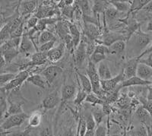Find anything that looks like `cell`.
Returning <instances> with one entry per match:
<instances>
[{
  "instance_id": "cell-1",
  "label": "cell",
  "mask_w": 152,
  "mask_h": 136,
  "mask_svg": "<svg viewBox=\"0 0 152 136\" xmlns=\"http://www.w3.org/2000/svg\"><path fill=\"white\" fill-rule=\"evenodd\" d=\"M151 43L152 33H145L139 28L126 42V49L129 58H138Z\"/></svg>"
},
{
  "instance_id": "cell-2",
  "label": "cell",
  "mask_w": 152,
  "mask_h": 136,
  "mask_svg": "<svg viewBox=\"0 0 152 136\" xmlns=\"http://www.w3.org/2000/svg\"><path fill=\"white\" fill-rule=\"evenodd\" d=\"M87 76L89 78L92 85V92L98 96L102 100L106 97V92L104 91L100 85V79L97 72V66L94 65L90 59H88L86 68Z\"/></svg>"
},
{
  "instance_id": "cell-3",
  "label": "cell",
  "mask_w": 152,
  "mask_h": 136,
  "mask_svg": "<svg viewBox=\"0 0 152 136\" xmlns=\"http://www.w3.org/2000/svg\"><path fill=\"white\" fill-rule=\"evenodd\" d=\"M29 118L26 113H21L15 115L9 116L5 118L0 124V129L5 131H9L11 129L19 127Z\"/></svg>"
},
{
  "instance_id": "cell-4",
  "label": "cell",
  "mask_w": 152,
  "mask_h": 136,
  "mask_svg": "<svg viewBox=\"0 0 152 136\" xmlns=\"http://www.w3.org/2000/svg\"><path fill=\"white\" fill-rule=\"evenodd\" d=\"M30 75H30L29 71L27 69L19 71V72L15 75V77L13 79L11 80L9 83L2 87V89L8 94L13 90L20 88L21 85L24 84V82L27 81V79L29 78Z\"/></svg>"
},
{
  "instance_id": "cell-5",
  "label": "cell",
  "mask_w": 152,
  "mask_h": 136,
  "mask_svg": "<svg viewBox=\"0 0 152 136\" xmlns=\"http://www.w3.org/2000/svg\"><path fill=\"white\" fill-rule=\"evenodd\" d=\"M121 40L127 42V38L124 34L109 31L108 28H107L104 31V33L103 34L101 40L96 42V43H97V44H104L106 47H109L116 42L121 41Z\"/></svg>"
},
{
  "instance_id": "cell-6",
  "label": "cell",
  "mask_w": 152,
  "mask_h": 136,
  "mask_svg": "<svg viewBox=\"0 0 152 136\" xmlns=\"http://www.w3.org/2000/svg\"><path fill=\"white\" fill-rule=\"evenodd\" d=\"M123 81H125V78L123 71L122 70L119 75L114 76L110 79L107 81H100V85L103 91L108 94L114 91Z\"/></svg>"
},
{
  "instance_id": "cell-7",
  "label": "cell",
  "mask_w": 152,
  "mask_h": 136,
  "mask_svg": "<svg viewBox=\"0 0 152 136\" xmlns=\"http://www.w3.org/2000/svg\"><path fill=\"white\" fill-rule=\"evenodd\" d=\"M61 103V94L56 90L49 94L43 100L41 107L45 111L53 110Z\"/></svg>"
},
{
  "instance_id": "cell-8",
  "label": "cell",
  "mask_w": 152,
  "mask_h": 136,
  "mask_svg": "<svg viewBox=\"0 0 152 136\" xmlns=\"http://www.w3.org/2000/svg\"><path fill=\"white\" fill-rule=\"evenodd\" d=\"M19 51L20 53L29 55V54H34V53L37 52V48L36 47L34 42L31 40L28 34V32L24 29V34L21 37V43L19 46Z\"/></svg>"
},
{
  "instance_id": "cell-9",
  "label": "cell",
  "mask_w": 152,
  "mask_h": 136,
  "mask_svg": "<svg viewBox=\"0 0 152 136\" xmlns=\"http://www.w3.org/2000/svg\"><path fill=\"white\" fill-rule=\"evenodd\" d=\"M62 73V69L56 65H51L42 72V76L47 81V84L51 85Z\"/></svg>"
},
{
  "instance_id": "cell-10",
  "label": "cell",
  "mask_w": 152,
  "mask_h": 136,
  "mask_svg": "<svg viewBox=\"0 0 152 136\" xmlns=\"http://www.w3.org/2000/svg\"><path fill=\"white\" fill-rule=\"evenodd\" d=\"M122 14H123V13L118 12L113 5H111L109 3V5H107V9H106L104 14V24L110 26L112 24H113V23L119 21V20H121Z\"/></svg>"
},
{
  "instance_id": "cell-11",
  "label": "cell",
  "mask_w": 152,
  "mask_h": 136,
  "mask_svg": "<svg viewBox=\"0 0 152 136\" xmlns=\"http://www.w3.org/2000/svg\"><path fill=\"white\" fill-rule=\"evenodd\" d=\"M73 53H74V61L75 66L77 67H81L86 60L87 57H88L87 55L86 44L82 39L79 45L75 48Z\"/></svg>"
},
{
  "instance_id": "cell-12",
  "label": "cell",
  "mask_w": 152,
  "mask_h": 136,
  "mask_svg": "<svg viewBox=\"0 0 152 136\" xmlns=\"http://www.w3.org/2000/svg\"><path fill=\"white\" fill-rule=\"evenodd\" d=\"M77 88L73 85H64L61 89V106H63L69 100L75 99L77 94Z\"/></svg>"
},
{
  "instance_id": "cell-13",
  "label": "cell",
  "mask_w": 152,
  "mask_h": 136,
  "mask_svg": "<svg viewBox=\"0 0 152 136\" xmlns=\"http://www.w3.org/2000/svg\"><path fill=\"white\" fill-rule=\"evenodd\" d=\"M84 34L88 39L97 42L100 37V28L94 24L84 23Z\"/></svg>"
},
{
  "instance_id": "cell-14",
  "label": "cell",
  "mask_w": 152,
  "mask_h": 136,
  "mask_svg": "<svg viewBox=\"0 0 152 136\" xmlns=\"http://www.w3.org/2000/svg\"><path fill=\"white\" fill-rule=\"evenodd\" d=\"M66 46L63 43H61L57 47H54L47 53V59L51 62H59L62 59L66 53Z\"/></svg>"
},
{
  "instance_id": "cell-15",
  "label": "cell",
  "mask_w": 152,
  "mask_h": 136,
  "mask_svg": "<svg viewBox=\"0 0 152 136\" xmlns=\"http://www.w3.org/2000/svg\"><path fill=\"white\" fill-rule=\"evenodd\" d=\"M138 64H139V59L138 58H132V59H129L128 62H126L124 69H123L125 80L136 76Z\"/></svg>"
},
{
  "instance_id": "cell-16",
  "label": "cell",
  "mask_w": 152,
  "mask_h": 136,
  "mask_svg": "<svg viewBox=\"0 0 152 136\" xmlns=\"http://www.w3.org/2000/svg\"><path fill=\"white\" fill-rule=\"evenodd\" d=\"M37 6V1L32 0H27V1H21L19 2L18 11L20 13V16L25 17L29 15L32 12H34Z\"/></svg>"
},
{
  "instance_id": "cell-17",
  "label": "cell",
  "mask_w": 152,
  "mask_h": 136,
  "mask_svg": "<svg viewBox=\"0 0 152 136\" xmlns=\"http://www.w3.org/2000/svg\"><path fill=\"white\" fill-rule=\"evenodd\" d=\"M151 81H145L140 78H138V76H135V77L123 81L118 86V88L121 89L123 88H129V87L133 86H148V85H151Z\"/></svg>"
},
{
  "instance_id": "cell-18",
  "label": "cell",
  "mask_w": 152,
  "mask_h": 136,
  "mask_svg": "<svg viewBox=\"0 0 152 136\" xmlns=\"http://www.w3.org/2000/svg\"><path fill=\"white\" fill-rule=\"evenodd\" d=\"M27 82L37 87V88H39L41 90H46L47 86H49L45 78L42 75L38 74L31 75L29 78L27 79Z\"/></svg>"
},
{
  "instance_id": "cell-19",
  "label": "cell",
  "mask_w": 152,
  "mask_h": 136,
  "mask_svg": "<svg viewBox=\"0 0 152 136\" xmlns=\"http://www.w3.org/2000/svg\"><path fill=\"white\" fill-rule=\"evenodd\" d=\"M97 69L100 81H107V80H109L113 78L110 69L105 61L99 63Z\"/></svg>"
},
{
  "instance_id": "cell-20",
  "label": "cell",
  "mask_w": 152,
  "mask_h": 136,
  "mask_svg": "<svg viewBox=\"0 0 152 136\" xmlns=\"http://www.w3.org/2000/svg\"><path fill=\"white\" fill-rule=\"evenodd\" d=\"M136 76L145 81H152V69L145 64L139 63L137 68Z\"/></svg>"
},
{
  "instance_id": "cell-21",
  "label": "cell",
  "mask_w": 152,
  "mask_h": 136,
  "mask_svg": "<svg viewBox=\"0 0 152 136\" xmlns=\"http://www.w3.org/2000/svg\"><path fill=\"white\" fill-rule=\"evenodd\" d=\"M69 21H59L56 24L55 31L56 34L58 35L61 40H63L69 34Z\"/></svg>"
},
{
  "instance_id": "cell-22",
  "label": "cell",
  "mask_w": 152,
  "mask_h": 136,
  "mask_svg": "<svg viewBox=\"0 0 152 136\" xmlns=\"http://www.w3.org/2000/svg\"><path fill=\"white\" fill-rule=\"evenodd\" d=\"M69 34L71 36L72 39L73 43H74L75 50L77 47H78L79 43H81V39H82V35H81V31L78 29V28L76 26L75 24L73 23L69 22Z\"/></svg>"
},
{
  "instance_id": "cell-23",
  "label": "cell",
  "mask_w": 152,
  "mask_h": 136,
  "mask_svg": "<svg viewBox=\"0 0 152 136\" xmlns=\"http://www.w3.org/2000/svg\"><path fill=\"white\" fill-rule=\"evenodd\" d=\"M76 74L78 76V83H79V86L86 92L87 94L92 93V85L91 83L89 78L87 76V75H84L81 72L77 71Z\"/></svg>"
},
{
  "instance_id": "cell-24",
  "label": "cell",
  "mask_w": 152,
  "mask_h": 136,
  "mask_svg": "<svg viewBox=\"0 0 152 136\" xmlns=\"http://www.w3.org/2000/svg\"><path fill=\"white\" fill-rule=\"evenodd\" d=\"M111 5H113L116 10L121 13H127L130 10L131 3L130 1H116V0H111L108 1Z\"/></svg>"
},
{
  "instance_id": "cell-25",
  "label": "cell",
  "mask_w": 152,
  "mask_h": 136,
  "mask_svg": "<svg viewBox=\"0 0 152 136\" xmlns=\"http://www.w3.org/2000/svg\"><path fill=\"white\" fill-rule=\"evenodd\" d=\"M76 2H77V5H78L80 10H81L82 18L94 16L93 12H92V6H91L89 1H88V0H81V1H78Z\"/></svg>"
},
{
  "instance_id": "cell-26",
  "label": "cell",
  "mask_w": 152,
  "mask_h": 136,
  "mask_svg": "<svg viewBox=\"0 0 152 136\" xmlns=\"http://www.w3.org/2000/svg\"><path fill=\"white\" fill-rule=\"evenodd\" d=\"M31 62H29L30 66H40L45 63L47 59V53H43L40 52H36L31 55Z\"/></svg>"
},
{
  "instance_id": "cell-27",
  "label": "cell",
  "mask_w": 152,
  "mask_h": 136,
  "mask_svg": "<svg viewBox=\"0 0 152 136\" xmlns=\"http://www.w3.org/2000/svg\"><path fill=\"white\" fill-rule=\"evenodd\" d=\"M94 4L92 5V12L96 18L100 14H104L107 5H109L108 1H94Z\"/></svg>"
},
{
  "instance_id": "cell-28",
  "label": "cell",
  "mask_w": 152,
  "mask_h": 136,
  "mask_svg": "<svg viewBox=\"0 0 152 136\" xmlns=\"http://www.w3.org/2000/svg\"><path fill=\"white\" fill-rule=\"evenodd\" d=\"M150 1L151 0H133V1H130L131 7H130V10L128 14H136L139 11L142 10L145 5H147Z\"/></svg>"
},
{
  "instance_id": "cell-29",
  "label": "cell",
  "mask_w": 152,
  "mask_h": 136,
  "mask_svg": "<svg viewBox=\"0 0 152 136\" xmlns=\"http://www.w3.org/2000/svg\"><path fill=\"white\" fill-rule=\"evenodd\" d=\"M126 49V42L121 40V41L116 42L109 47V54L111 55L119 56L123 54V52Z\"/></svg>"
},
{
  "instance_id": "cell-30",
  "label": "cell",
  "mask_w": 152,
  "mask_h": 136,
  "mask_svg": "<svg viewBox=\"0 0 152 136\" xmlns=\"http://www.w3.org/2000/svg\"><path fill=\"white\" fill-rule=\"evenodd\" d=\"M7 94L3 93L0 94V124L4 120L8 110Z\"/></svg>"
},
{
  "instance_id": "cell-31",
  "label": "cell",
  "mask_w": 152,
  "mask_h": 136,
  "mask_svg": "<svg viewBox=\"0 0 152 136\" xmlns=\"http://www.w3.org/2000/svg\"><path fill=\"white\" fill-rule=\"evenodd\" d=\"M128 134L129 136H150L147 128L141 123L135 127L132 128L129 131Z\"/></svg>"
},
{
  "instance_id": "cell-32",
  "label": "cell",
  "mask_w": 152,
  "mask_h": 136,
  "mask_svg": "<svg viewBox=\"0 0 152 136\" xmlns=\"http://www.w3.org/2000/svg\"><path fill=\"white\" fill-rule=\"evenodd\" d=\"M42 122V113L39 111H36L31 113L28 118V126L31 128H36L40 126Z\"/></svg>"
},
{
  "instance_id": "cell-33",
  "label": "cell",
  "mask_w": 152,
  "mask_h": 136,
  "mask_svg": "<svg viewBox=\"0 0 152 136\" xmlns=\"http://www.w3.org/2000/svg\"><path fill=\"white\" fill-rule=\"evenodd\" d=\"M9 106L8 107V110L6 113V115H5V117H8L9 116L15 115V114H19L21 113H24L23 110L22 106L23 104L21 103H9Z\"/></svg>"
},
{
  "instance_id": "cell-34",
  "label": "cell",
  "mask_w": 152,
  "mask_h": 136,
  "mask_svg": "<svg viewBox=\"0 0 152 136\" xmlns=\"http://www.w3.org/2000/svg\"><path fill=\"white\" fill-rule=\"evenodd\" d=\"M91 113L95 122H96L97 126L101 124L104 118V116H105L104 111H103L102 107H99V105L94 106V107L92 110Z\"/></svg>"
},
{
  "instance_id": "cell-35",
  "label": "cell",
  "mask_w": 152,
  "mask_h": 136,
  "mask_svg": "<svg viewBox=\"0 0 152 136\" xmlns=\"http://www.w3.org/2000/svg\"><path fill=\"white\" fill-rule=\"evenodd\" d=\"M54 39H56L55 35L52 32H50V31L45 30V31H42L40 33V35L38 37V43L40 45H42L43 43L51 41Z\"/></svg>"
},
{
  "instance_id": "cell-36",
  "label": "cell",
  "mask_w": 152,
  "mask_h": 136,
  "mask_svg": "<svg viewBox=\"0 0 152 136\" xmlns=\"http://www.w3.org/2000/svg\"><path fill=\"white\" fill-rule=\"evenodd\" d=\"M19 54H20V51H19V49L18 48L12 49V50H9V51L3 54V57L6 64H10Z\"/></svg>"
},
{
  "instance_id": "cell-37",
  "label": "cell",
  "mask_w": 152,
  "mask_h": 136,
  "mask_svg": "<svg viewBox=\"0 0 152 136\" xmlns=\"http://www.w3.org/2000/svg\"><path fill=\"white\" fill-rule=\"evenodd\" d=\"M85 101L87 102V103H91V104H92L94 107L97 105H103L104 103V100H101L98 96H97V95L95 94H94L93 92L91 94H88L87 95V97L86 99H85Z\"/></svg>"
},
{
  "instance_id": "cell-38",
  "label": "cell",
  "mask_w": 152,
  "mask_h": 136,
  "mask_svg": "<svg viewBox=\"0 0 152 136\" xmlns=\"http://www.w3.org/2000/svg\"><path fill=\"white\" fill-rule=\"evenodd\" d=\"M87 125L85 122V116H81L78 119V125L77 128V135L76 136H85L87 132Z\"/></svg>"
},
{
  "instance_id": "cell-39",
  "label": "cell",
  "mask_w": 152,
  "mask_h": 136,
  "mask_svg": "<svg viewBox=\"0 0 152 136\" xmlns=\"http://www.w3.org/2000/svg\"><path fill=\"white\" fill-rule=\"evenodd\" d=\"M87 95L88 94L84 91L81 87L79 86V88L78 90V92H77V94H76L75 97L74 99V104L76 106L81 105V103H83L87 97Z\"/></svg>"
},
{
  "instance_id": "cell-40",
  "label": "cell",
  "mask_w": 152,
  "mask_h": 136,
  "mask_svg": "<svg viewBox=\"0 0 152 136\" xmlns=\"http://www.w3.org/2000/svg\"><path fill=\"white\" fill-rule=\"evenodd\" d=\"M106 58H107V55L103 53H98V52L94 51V53L88 59H90L92 62H93L94 65H98L99 63L100 62H104L105 61Z\"/></svg>"
},
{
  "instance_id": "cell-41",
  "label": "cell",
  "mask_w": 152,
  "mask_h": 136,
  "mask_svg": "<svg viewBox=\"0 0 152 136\" xmlns=\"http://www.w3.org/2000/svg\"><path fill=\"white\" fill-rule=\"evenodd\" d=\"M56 42V39H54L51 41L40 45V47H38L37 51L40 52V53H47L50 50H51L55 47Z\"/></svg>"
},
{
  "instance_id": "cell-42",
  "label": "cell",
  "mask_w": 152,
  "mask_h": 136,
  "mask_svg": "<svg viewBox=\"0 0 152 136\" xmlns=\"http://www.w3.org/2000/svg\"><path fill=\"white\" fill-rule=\"evenodd\" d=\"M75 12V6H74L73 5L66 6L65 8L62 9V15L68 19H72L74 17Z\"/></svg>"
},
{
  "instance_id": "cell-43",
  "label": "cell",
  "mask_w": 152,
  "mask_h": 136,
  "mask_svg": "<svg viewBox=\"0 0 152 136\" xmlns=\"http://www.w3.org/2000/svg\"><path fill=\"white\" fill-rule=\"evenodd\" d=\"M39 20H40V19L38 18L37 17H36L35 15L31 16L30 18H28L27 19L26 26L24 27V29L26 30V31H29V30L36 28Z\"/></svg>"
},
{
  "instance_id": "cell-44",
  "label": "cell",
  "mask_w": 152,
  "mask_h": 136,
  "mask_svg": "<svg viewBox=\"0 0 152 136\" xmlns=\"http://www.w3.org/2000/svg\"><path fill=\"white\" fill-rule=\"evenodd\" d=\"M85 122L87 125V129L88 130H95L97 128V124L94 119L91 113H89L86 116H85Z\"/></svg>"
},
{
  "instance_id": "cell-45",
  "label": "cell",
  "mask_w": 152,
  "mask_h": 136,
  "mask_svg": "<svg viewBox=\"0 0 152 136\" xmlns=\"http://www.w3.org/2000/svg\"><path fill=\"white\" fill-rule=\"evenodd\" d=\"M15 77L14 73H2L0 74V87L4 86Z\"/></svg>"
},
{
  "instance_id": "cell-46",
  "label": "cell",
  "mask_w": 152,
  "mask_h": 136,
  "mask_svg": "<svg viewBox=\"0 0 152 136\" xmlns=\"http://www.w3.org/2000/svg\"><path fill=\"white\" fill-rule=\"evenodd\" d=\"M139 101L142 103V106L149 113L152 119V101L148 100L145 97H141L139 98Z\"/></svg>"
},
{
  "instance_id": "cell-47",
  "label": "cell",
  "mask_w": 152,
  "mask_h": 136,
  "mask_svg": "<svg viewBox=\"0 0 152 136\" xmlns=\"http://www.w3.org/2000/svg\"><path fill=\"white\" fill-rule=\"evenodd\" d=\"M31 129L30 126L25 128L23 131H16V132H11L8 136H29L31 134Z\"/></svg>"
},
{
  "instance_id": "cell-48",
  "label": "cell",
  "mask_w": 152,
  "mask_h": 136,
  "mask_svg": "<svg viewBox=\"0 0 152 136\" xmlns=\"http://www.w3.org/2000/svg\"><path fill=\"white\" fill-rule=\"evenodd\" d=\"M95 136H107V129L104 124H100L95 129Z\"/></svg>"
},
{
  "instance_id": "cell-49",
  "label": "cell",
  "mask_w": 152,
  "mask_h": 136,
  "mask_svg": "<svg viewBox=\"0 0 152 136\" xmlns=\"http://www.w3.org/2000/svg\"><path fill=\"white\" fill-rule=\"evenodd\" d=\"M40 136H55L54 135L53 131L52 128L50 126H47L44 127H42L39 132Z\"/></svg>"
},
{
  "instance_id": "cell-50",
  "label": "cell",
  "mask_w": 152,
  "mask_h": 136,
  "mask_svg": "<svg viewBox=\"0 0 152 136\" xmlns=\"http://www.w3.org/2000/svg\"><path fill=\"white\" fill-rule=\"evenodd\" d=\"M139 63L145 64L146 66H149L151 69H152V53L148 55L147 58H142V59H139Z\"/></svg>"
},
{
  "instance_id": "cell-51",
  "label": "cell",
  "mask_w": 152,
  "mask_h": 136,
  "mask_svg": "<svg viewBox=\"0 0 152 136\" xmlns=\"http://www.w3.org/2000/svg\"><path fill=\"white\" fill-rule=\"evenodd\" d=\"M151 53H152V43H151L150 46H149V47H148V48L146 49V50H145V51H144L143 53H142L138 57V59H142V58H143L145 56L149 55V54H151Z\"/></svg>"
},
{
  "instance_id": "cell-52",
  "label": "cell",
  "mask_w": 152,
  "mask_h": 136,
  "mask_svg": "<svg viewBox=\"0 0 152 136\" xmlns=\"http://www.w3.org/2000/svg\"><path fill=\"white\" fill-rule=\"evenodd\" d=\"M142 11L144 12H147V13H150V14H152V0H151L150 2L145 5L144 9H142Z\"/></svg>"
},
{
  "instance_id": "cell-53",
  "label": "cell",
  "mask_w": 152,
  "mask_h": 136,
  "mask_svg": "<svg viewBox=\"0 0 152 136\" xmlns=\"http://www.w3.org/2000/svg\"><path fill=\"white\" fill-rule=\"evenodd\" d=\"M146 31L148 33H152V15L150 14V18L148 21L147 25H146Z\"/></svg>"
},
{
  "instance_id": "cell-54",
  "label": "cell",
  "mask_w": 152,
  "mask_h": 136,
  "mask_svg": "<svg viewBox=\"0 0 152 136\" xmlns=\"http://www.w3.org/2000/svg\"><path fill=\"white\" fill-rule=\"evenodd\" d=\"M146 99L148 100L152 101V87L151 85L147 86V95H146Z\"/></svg>"
},
{
  "instance_id": "cell-55",
  "label": "cell",
  "mask_w": 152,
  "mask_h": 136,
  "mask_svg": "<svg viewBox=\"0 0 152 136\" xmlns=\"http://www.w3.org/2000/svg\"><path fill=\"white\" fill-rule=\"evenodd\" d=\"M74 135H75L74 130L71 128V129H67V130H66L64 132L62 133L60 136H74Z\"/></svg>"
},
{
  "instance_id": "cell-56",
  "label": "cell",
  "mask_w": 152,
  "mask_h": 136,
  "mask_svg": "<svg viewBox=\"0 0 152 136\" xmlns=\"http://www.w3.org/2000/svg\"><path fill=\"white\" fill-rule=\"evenodd\" d=\"M8 21H9V16L0 18V31H1L2 28H3V26L8 22Z\"/></svg>"
},
{
  "instance_id": "cell-57",
  "label": "cell",
  "mask_w": 152,
  "mask_h": 136,
  "mask_svg": "<svg viewBox=\"0 0 152 136\" xmlns=\"http://www.w3.org/2000/svg\"><path fill=\"white\" fill-rule=\"evenodd\" d=\"M5 65H6V62H5L3 56L0 55V70L3 69L5 66Z\"/></svg>"
},
{
  "instance_id": "cell-58",
  "label": "cell",
  "mask_w": 152,
  "mask_h": 136,
  "mask_svg": "<svg viewBox=\"0 0 152 136\" xmlns=\"http://www.w3.org/2000/svg\"><path fill=\"white\" fill-rule=\"evenodd\" d=\"M85 136H95V130H87Z\"/></svg>"
},
{
  "instance_id": "cell-59",
  "label": "cell",
  "mask_w": 152,
  "mask_h": 136,
  "mask_svg": "<svg viewBox=\"0 0 152 136\" xmlns=\"http://www.w3.org/2000/svg\"><path fill=\"white\" fill-rule=\"evenodd\" d=\"M10 133V131H5L0 129V136H8Z\"/></svg>"
},
{
  "instance_id": "cell-60",
  "label": "cell",
  "mask_w": 152,
  "mask_h": 136,
  "mask_svg": "<svg viewBox=\"0 0 152 136\" xmlns=\"http://www.w3.org/2000/svg\"><path fill=\"white\" fill-rule=\"evenodd\" d=\"M3 11H2V4H1V2H0V15H3Z\"/></svg>"
},
{
  "instance_id": "cell-61",
  "label": "cell",
  "mask_w": 152,
  "mask_h": 136,
  "mask_svg": "<svg viewBox=\"0 0 152 136\" xmlns=\"http://www.w3.org/2000/svg\"><path fill=\"white\" fill-rule=\"evenodd\" d=\"M123 136H129V135L127 132H125L124 135H123Z\"/></svg>"
},
{
  "instance_id": "cell-62",
  "label": "cell",
  "mask_w": 152,
  "mask_h": 136,
  "mask_svg": "<svg viewBox=\"0 0 152 136\" xmlns=\"http://www.w3.org/2000/svg\"><path fill=\"white\" fill-rule=\"evenodd\" d=\"M151 86L152 87V81H151Z\"/></svg>"
},
{
  "instance_id": "cell-63",
  "label": "cell",
  "mask_w": 152,
  "mask_h": 136,
  "mask_svg": "<svg viewBox=\"0 0 152 136\" xmlns=\"http://www.w3.org/2000/svg\"><path fill=\"white\" fill-rule=\"evenodd\" d=\"M113 136H116V135H113Z\"/></svg>"
},
{
  "instance_id": "cell-64",
  "label": "cell",
  "mask_w": 152,
  "mask_h": 136,
  "mask_svg": "<svg viewBox=\"0 0 152 136\" xmlns=\"http://www.w3.org/2000/svg\"><path fill=\"white\" fill-rule=\"evenodd\" d=\"M151 15H152V14H151Z\"/></svg>"
}]
</instances>
